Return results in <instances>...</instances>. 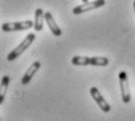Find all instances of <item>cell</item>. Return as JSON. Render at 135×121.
I'll return each instance as SVG.
<instances>
[{"mask_svg":"<svg viewBox=\"0 0 135 121\" xmlns=\"http://www.w3.org/2000/svg\"><path fill=\"white\" fill-rule=\"evenodd\" d=\"M71 63L74 65H94V66H107L109 63V60L107 57H86V56H75L72 57Z\"/></svg>","mask_w":135,"mask_h":121,"instance_id":"cell-1","label":"cell"},{"mask_svg":"<svg viewBox=\"0 0 135 121\" xmlns=\"http://www.w3.org/2000/svg\"><path fill=\"white\" fill-rule=\"evenodd\" d=\"M46 20V16H44V12L42 11V8H37L35 11L34 14V29L36 32H41L43 29V21Z\"/></svg>","mask_w":135,"mask_h":121,"instance_id":"cell-9","label":"cell"},{"mask_svg":"<svg viewBox=\"0 0 135 121\" xmlns=\"http://www.w3.org/2000/svg\"><path fill=\"white\" fill-rule=\"evenodd\" d=\"M83 2H89V0H81Z\"/></svg>","mask_w":135,"mask_h":121,"instance_id":"cell-12","label":"cell"},{"mask_svg":"<svg viewBox=\"0 0 135 121\" xmlns=\"http://www.w3.org/2000/svg\"><path fill=\"white\" fill-rule=\"evenodd\" d=\"M105 4H106L105 0H93V1L84 2L83 5L76 6L74 9H72V12H74V14H76V15H79V14L90 12V11H93V9H97V8L105 6Z\"/></svg>","mask_w":135,"mask_h":121,"instance_id":"cell-5","label":"cell"},{"mask_svg":"<svg viewBox=\"0 0 135 121\" xmlns=\"http://www.w3.org/2000/svg\"><path fill=\"white\" fill-rule=\"evenodd\" d=\"M40 67H41V63H40V62H38V61L34 62L32 65L27 69L26 74H25L23 77H22V79H21V84H22V85H27V84L32 80V78L35 76L36 72L40 70Z\"/></svg>","mask_w":135,"mask_h":121,"instance_id":"cell-7","label":"cell"},{"mask_svg":"<svg viewBox=\"0 0 135 121\" xmlns=\"http://www.w3.org/2000/svg\"><path fill=\"white\" fill-rule=\"evenodd\" d=\"M90 94H91V97L93 98V100L97 103V105L99 106L100 109L103 112L108 113V112L111 111V106H109V104L105 99H104V97L101 95L100 91L95 88V86H92V88L90 89Z\"/></svg>","mask_w":135,"mask_h":121,"instance_id":"cell-6","label":"cell"},{"mask_svg":"<svg viewBox=\"0 0 135 121\" xmlns=\"http://www.w3.org/2000/svg\"><path fill=\"white\" fill-rule=\"evenodd\" d=\"M8 84H9V77L4 76L1 78V91H0V104H4L5 97H6V92L8 90Z\"/></svg>","mask_w":135,"mask_h":121,"instance_id":"cell-10","label":"cell"},{"mask_svg":"<svg viewBox=\"0 0 135 121\" xmlns=\"http://www.w3.org/2000/svg\"><path fill=\"white\" fill-rule=\"evenodd\" d=\"M119 83H120V90H121V98L123 104H128L131 101V90H129V81L127 72L120 71L119 72Z\"/></svg>","mask_w":135,"mask_h":121,"instance_id":"cell-4","label":"cell"},{"mask_svg":"<svg viewBox=\"0 0 135 121\" xmlns=\"http://www.w3.org/2000/svg\"><path fill=\"white\" fill-rule=\"evenodd\" d=\"M44 16H46V22H47L48 27H49L50 32L54 34L55 36H61L62 35V29L60 28V26L56 23L52 14L50 12H47V13H44Z\"/></svg>","mask_w":135,"mask_h":121,"instance_id":"cell-8","label":"cell"},{"mask_svg":"<svg viewBox=\"0 0 135 121\" xmlns=\"http://www.w3.org/2000/svg\"><path fill=\"white\" fill-rule=\"evenodd\" d=\"M133 8H134V12H135V0H134V2H133Z\"/></svg>","mask_w":135,"mask_h":121,"instance_id":"cell-11","label":"cell"},{"mask_svg":"<svg viewBox=\"0 0 135 121\" xmlns=\"http://www.w3.org/2000/svg\"><path fill=\"white\" fill-rule=\"evenodd\" d=\"M34 27V21L26 20V21H18V22H6L2 23L1 30L2 32H19V30H27Z\"/></svg>","mask_w":135,"mask_h":121,"instance_id":"cell-3","label":"cell"},{"mask_svg":"<svg viewBox=\"0 0 135 121\" xmlns=\"http://www.w3.org/2000/svg\"><path fill=\"white\" fill-rule=\"evenodd\" d=\"M35 37H36L35 34H33V33L28 34L26 37L23 38V41H22L21 43L15 48V49H13L12 51H11L9 54L7 55V61H14V60H16V58H18L19 56L22 54V52L26 51L28 48L32 46V43L34 42V40H35Z\"/></svg>","mask_w":135,"mask_h":121,"instance_id":"cell-2","label":"cell"}]
</instances>
